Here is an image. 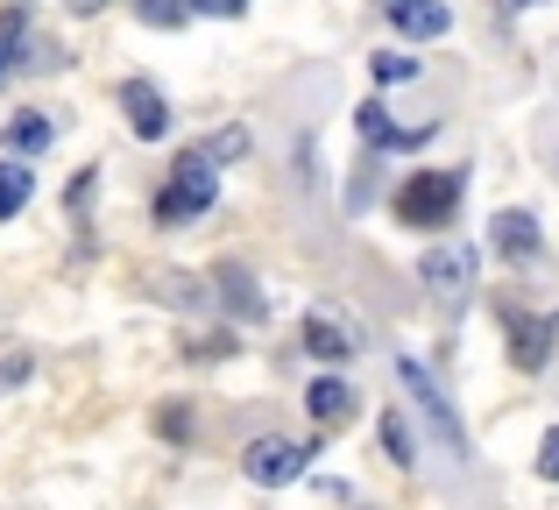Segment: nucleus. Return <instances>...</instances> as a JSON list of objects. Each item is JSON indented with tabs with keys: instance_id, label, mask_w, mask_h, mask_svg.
<instances>
[{
	"instance_id": "nucleus-29",
	"label": "nucleus",
	"mask_w": 559,
	"mask_h": 510,
	"mask_svg": "<svg viewBox=\"0 0 559 510\" xmlns=\"http://www.w3.org/2000/svg\"><path fill=\"white\" fill-rule=\"evenodd\" d=\"M71 8H79V14H99V8H107V0H71Z\"/></svg>"
},
{
	"instance_id": "nucleus-25",
	"label": "nucleus",
	"mask_w": 559,
	"mask_h": 510,
	"mask_svg": "<svg viewBox=\"0 0 559 510\" xmlns=\"http://www.w3.org/2000/svg\"><path fill=\"white\" fill-rule=\"evenodd\" d=\"M0 36L28 43V8H22V0H14V8H0Z\"/></svg>"
},
{
	"instance_id": "nucleus-12",
	"label": "nucleus",
	"mask_w": 559,
	"mask_h": 510,
	"mask_svg": "<svg viewBox=\"0 0 559 510\" xmlns=\"http://www.w3.org/2000/svg\"><path fill=\"white\" fill-rule=\"evenodd\" d=\"M382 22H390L404 43H439L453 28V8L447 0H382Z\"/></svg>"
},
{
	"instance_id": "nucleus-1",
	"label": "nucleus",
	"mask_w": 559,
	"mask_h": 510,
	"mask_svg": "<svg viewBox=\"0 0 559 510\" xmlns=\"http://www.w3.org/2000/svg\"><path fill=\"white\" fill-rule=\"evenodd\" d=\"M461 199H467V170L461 164H425V170H404V185L390 192V213H396V227H411V235H439V227H453Z\"/></svg>"
},
{
	"instance_id": "nucleus-16",
	"label": "nucleus",
	"mask_w": 559,
	"mask_h": 510,
	"mask_svg": "<svg viewBox=\"0 0 559 510\" xmlns=\"http://www.w3.org/2000/svg\"><path fill=\"white\" fill-rule=\"evenodd\" d=\"M64 57L50 50V43H14V36H0V93H8L22 71H57Z\"/></svg>"
},
{
	"instance_id": "nucleus-18",
	"label": "nucleus",
	"mask_w": 559,
	"mask_h": 510,
	"mask_svg": "<svg viewBox=\"0 0 559 510\" xmlns=\"http://www.w3.org/2000/svg\"><path fill=\"white\" fill-rule=\"evenodd\" d=\"M369 79L390 93V85H411V79H425V57H411V50H369Z\"/></svg>"
},
{
	"instance_id": "nucleus-27",
	"label": "nucleus",
	"mask_w": 559,
	"mask_h": 510,
	"mask_svg": "<svg viewBox=\"0 0 559 510\" xmlns=\"http://www.w3.org/2000/svg\"><path fill=\"white\" fill-rule=\"evenodd\" d=\"M22 383H28V355L0 361V398H8V390H22Z\"/></svg>"
},
{
	"instance_id": "nucleus-6",
	"label": "nucleus",
	"mask_w": 559,
	"mask_h": 510,
	"mask_svg": "<svg viewBox=\"0 0 559 510\" xmlns=\"http://www.w3.org/2000/svg\"><path fill=\"white\" fill-rule=\"evenodd\" d=\"M475 270H481V249H467V241H432V249L418 256V284L447 305L475 290Z\"/></svg>"
},
{
	"instance_id": "nucleus-10",
	"label": "nucleus",
	"mask_w": 559,
	"mask_h": 510,
	"mask_svg": "<svg viewBox=\"0 0 559 510\" xmlns=\"http://www.w3.org/2000/svg\"><path fill=\"white\" fill-rule=\"evenodd\" d=\"M305 412H312L319 432H341V426H355L361 390L347 383V376H312V383H305Z\"/></svg>"
},
{
	"instance_id": "nucleus-26",
	"label": "nucleus",
	"mask_w": 559,
	"mask_h": 510,
	"mask_svg": "<svg viewBox=\"0 0 559 510\" xmlns=\"http://www.w3.org/2000/svg\"><path fill=\"white\" fill-rule=\"evenodd\" d=\"M234 347H241V341H234V333H205V341L191 347V355H199V361H213V355H234Z\"/></svg>"
},
{
	"instance_id": "nucleus-17",
	"label": "nucleus",
	"mask_w": 559,
	"mask_h": 510,
	"mask_svg": "<svg viewBox=\"0 0 559 510\" xmlns=\"http://www.w3.org/2000/svg\"><path fill=\"white\" fill-rule=\"evenodd\" d=\"M36 199V170L28 164H14V156H0V227L8 221H22V206Z\"/></svg>"
},
{
	"instance_id": "nucleus-22",
	"label": "nucleus",
	"mask_w": 559,
	"mask_h": 510,
	"mask_svg": "<svg viewBox=\"0 0 559 510\" xmlns=\"http://www.w3.org/2000/svg\"><path fill=\"white\" fill-rule=\"evenodd\" d=\"M156 426H164V440H191V412H185V404H164V412H156Z\"/></svg>"
},
{
	"instance_id": "nucleus-14",
	"label": "nucleus",
	"mask_w": 559,
	"mask_h": 510,
	"mask_svg": "<svg viewBox=\"0 0 559 510\" xmlns=\"http://www.w3.org/2000/svg\"><path fill=\"white\" fill-rule=\"evenodd\" d=\"M298 347H305L312 361H347L361 341H355V327H347V319H333V312H305V319H298Z\"/></svg>"
},
{
	"instance_id": "nucleus-8",
	"label": "nucleus",
	"mask_w": 559,
	"mask_h": 510,
	"mask_svg": "<svg viewBox=\"0 0 559 510\" xmlns=\"http://www.w3.org/2000/svg\"><path fill=\"white\" fill-rule=\"evenodd\" d=\"M355 135H361V150H369V156H411V150H425V142L439 135V121L404 128V121H390L382 99H361V107H355Z\"/></svg>"
},
{
	"instance_id": "nucleus-15",
	"label": "nucleus",
	"mask_w": 559,
	"mask_h": 510,
	"mask_svg": "<svg viewBox=\"0 0 559 510\" xmlns=\"http://www.w3.org/2000/svg\"><path fill=\"white\" fill-rule=\"evenodd\" d=\"M376 440H382V461H390V469H418V426H411L404 418V404H390V412L376 418Z\"/></svg>"
},
{
	"instance_id": "nucleus-5",
	"label": "nucleus",
	"mask_w": 559,
	"mask_h": 510,
	"mask_svg": "<svg viewBox=\"0 0 559 510\" xmlns=\"http://www.w3.org/2000/svg\"><path fill=\"white\" fill-rule=\"evenodd\" d=\"M114 107H121V121H128V135H135V142H170V128H178V114H170L164 85L142 79V71L114 85Z\"/></svg>"
},
{
	"instance_id": "nucleus-9",
	"label": "nucleus",
	"mask_w": 559,
	"mask_h": 510,
	"mask_svg": "<svg viewBox=\"0 0 559 510\" xmlns=\"http://www.w3.org/2000/svg\"><path fill=\"white\" fill-rule=\"evenodd\" d=\"M489 256H503L510 270L546 256V227H538V213L532 206H503V213H496V221H489Z\"/></svg>"
},
{
	"instance_id": "nucleus-4",
	"label": "nucleus",
	"mask_w": 559,
	"mask_h": 510,
	"mask_svg": "<svg viewBox=\"0 0 559 510\" xmlns=\"http://www.w3.org/2000/svg\"><path fill=\"white\" fill-rule=\"evenodd\" d=\"M319 440H326V432H312V440H290V432H262V440H248V447H241V475H248L255 489H290V483H305V475H312Z\"/></svg>"
},
{
	"instance_id": "nucleus-13",
	"label": "nucleus",
	"mask_w": 559,
	"mask_h": 510,
	"mask_svg": "<svg viewBox=\"0 0 559 510\" xmlns=\"http://www.w3.org/2000/svg\"><path fill=\"white\" fill-rule=\"evenodd\" d=\"M57 142V121L43 107H14L8 121H0V156H14V164H28V156H43Z\"/></svg>"
},
{
	"instance_id": "nucleus-24",
	"label": "nucleus",
	"mask_w": 559,
	"mask_h": 510,
	"mask_svg": "<svg viewBox=\"0 0 559 510\" xmlns=\"http://www.w3.org/2000/svg\"><path fill=\"white\" fill-rule=\"evenodd\" d=\"M538 475H546V483H559V426L538 440Z\"/></svg>"
},
{
	"instance_id": "nucleus-28",
	"label": "nucleus",
	"mask_w": 559,
	"mask_h": 510,
	"mask_svg": "<svg viewBox=\"0 0 559 510\" xmlns=\"http://www.w3.org/2000/svg\"><path fill=\"white\" fill-rule=\"evenodd\" d=\"M496 8H503V14H524V8H538V0H496Z\"/></svg>"
},
{
	"instance_id": "nucleus-3",
	"label": "nucleus",
	"mask_w": 559,
	"mask_h": 510,
	"mask_svg": "<svg viewBox=\"0 0 559 510\" xmlns=\"http://www.w3.org/2000/svg\"><path fill=\"white\" fill-rule=\"evenodd\" d=\"M396 383H404V398H411V412L425 418V426L439 432V447H447L453 461H467L475 454V440H467V426H461V412H453V398H447V383H439L432 369H425L418 355H396Z\"/></svg>"
},
{
	"instance_id": "nucleus-2",
	"label": "nucleus",
	"mask_w": 559,
	"mask_h": 510,
	"mask_svg": "<svg viewBox=\"0 0 559 510\" xmlns=\"http://www.w3.org/2000/svg\"><path fill=\"white\" fill-rule=\"evenodd\" d=\"M213 206H219V164L205 150H178L170 178L156 185V199H150V221L164 227V235H178V227L205 221Z\"/></svg>"
},
{
	"instance_id": "nucleus-23",
	"label": "nucleus",
	"mask_w": 559,
	"mask_h": 510,
	"mask_svg": "<svg viewBox=\"0 0 559 510\" xmlns=\"http://www.w3.org/2000/svg\"><path fill=\"white\" fill-rule=\"evenodd\" d=\"M191 14H205V22H241L248 0H191Z\"/></svg>"
},
{
	"instance_id": "nucleus-19",
	"label": "nucleus",
	"mask_w": 559,
	"mask_h": 510,
	"mask_svg": "<svg viewBox=\"0 0 559 510\" xmlns=\"http://www.w3.org/2000/svg\"><path fill=\"white\" fill-rule=\"evenodd\" d=\"M248 142H255V135H248V128H241V121H227V128H213V135H205V142H199V150H205V156H213V164H219V170H227V164H241V156H248Z\"/></svg>"
},
{
	"instance_id": "nucleus-21",
	"label": "nucleus",
	"mask_w": 559,
	"mask_h": 510,
	"mask_svg": "<svg viewBox=\"0 0 559 510\" xmlns=\"http://www.w3.org/2000/svg\"><path fill=\"white\" fill-rule=\"evenodd\" d=\"M93 192H99V164H85L79 178L64 185V213H85V206H93Z\"/></svg>"
},
{
	"instance_id": "nucleus-7",
	"label": "nucleus",
	"mask_w": 559,
	"mask_h": 510,
	"mask_svg": "<svg viewBox=\"0 0 559 510\" xmlns=\"http://www.w3.org/2000/svg\"><path fill=\"white\" fill-rule=\"evenodd\" d=\"M503 333H510V369L518 376H538L559 355V312H518V305H510Z\"/></svg>"
},
{
	"instance_id": "nucleus-20",
	"label": "nucleus",
	"mask_w": 559,
	"mask_h": 510,
	"mask_svg": "<svg viewBox=\"0 0 559 510\" xmlns=\"http://www.w3.org/2000/svg\"><path fill=\"white\" fill-rule=\"evenodd\" d=\"M128 8H135L142 28H185L191 22V0H128Z\"/></svg>"
},
{
	"instance_id": "nucleus-11",
	"label": "nucleus",
	"mask_w": 559,
	"mask_h": 510,
	"mask_svg": "<svg viewBox=\"0 0 559 510\" xmlns=\"http://www.w3.org/2000/svg\"><path fill=\"white\" fill-rule=\"evenodd\" d=\"M213 305L234 319V327H262V319H270V298H262L255 270H234V262L213 276Z\"/></svg>"
}]
</instances>
